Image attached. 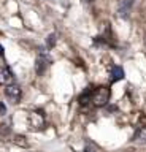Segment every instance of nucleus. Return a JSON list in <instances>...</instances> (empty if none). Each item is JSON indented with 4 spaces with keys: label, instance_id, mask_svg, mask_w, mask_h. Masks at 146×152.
I'll use <instances>...</instances> for the list:
<instances>
[{
    "label": "nucleus",
    "instance_id": "nucleus-8",
    "mask_svg": "<svg viewBox=\"0 0 146 152\" xmlns=\"http://www.w3.org/2000/svg\"><path fill=\"white\" fill-rule=\"evenodd\" d=\"M92 90H94L92 87H87V89L78 97V103L81 104V106H86V104L91 103V100H92Z\"/></svg>",
    "mask_w": 146,
    "mask_h": 152
},
{
    "label": "nucleus",
    "instance_id": "nucleus-4",
    "mask_svg": "<svg viewBox=\"0 0 146 152\" xmlns=\"http://www.w3.org/2000/svg\"><path fill=\"white\" fill-rule=\"evenodd\" d=\"M29 124H30V128L34 132L40 130V128L45 127V114L43 111H34L29 114Z\"/></svg>",
    "mask_w": 146,
    "mask_h": 152
},
{
    "label": "nucleus",
    "instance_id": "nucleus-13",
    "mask_svg": "<svg viewBox=\"0 0 146 152\" xmlns=\"http://www.w3.org/2000/svg\"><path fill=\"white\" fill-rule=\"evenodd\" d=\"M46 45H48L49 49H51V48H54V45H56V33L48 35V38H46Z\"/></svg>",
    "mask_w": 146,
    "mask_h": 152
},
{
    "label": "nucleus",
    "instance_id": "nucleus-7",
    "mask_svg": "<svg viewBox=\"0 0 146 152\" xmlns=\"http://www.w3.org/2000/svg\"><path fill=\"white\" fill-rule=\"evenodd\" d=\"M124 76H125V73H124V70H122V66L114 65L111 68V78H110V81H111V83H116V81L124 79Z\"/></svg>",
    "mask_w": 146,
    "mask_h": 152
},
{
    "label": "nucleus",
    "instance_id": "nucleus-15",
    "mask_svg": "<svg viewBox=\"0 0 146 152\" xmlns=\"http://www.w3.org/2000/svg\"><path fill=\"white\" fill-rule=\"evenodd\" d=\"M0 57H2V59L5 57V49H3V46H2V45H0Z\"/></svg>",
    "mask_w": 146,
    "mask_h": 152
},
{
    "label": "nucleus",
    "instance_id": "nucleus-3",
    "mask_svg": "<svg viewBox=\"0 0 146 152\" xmlns=\"http://www.w3.org/2000/svg\"><path fill=\"white\" fill-rule=\"evenodd\" d=\"M5 97L10 100L13 104H18L22 98V90H21L19 86H16V84L5 86Z\"/></svg>",
    "mask_w": 146,
    "mask_h": 152
},
{
    "label": "nucleus",
    "instance_id": "nucleus-11",
    "mask_svg": "<svg viewBox=\"0 0 146 152\" xmlns=\"http://www.w3.org/2000/svg\"><path fill=\"white\" fill-rule=\"evenodd\" d=\"M13 142L18 144V146H22V147L27 146V140L22 135H15V136H13Z\"/></svg>",
    "mask_w": 146,
    "mask_h": 152
},
{
    "label": "nucleus",
    "instance_id": "nucleus-1",
    "mask_svg": "<svg viewBox=\"0 0 146 152\" xmlns=\"http://www.w3.org/2000/svg\"><path fill=\"white\" fill-rule=\"evenodd\" d=\"M110 97H111V92L106 86H100V87L94 89L92 90V104L97 108H103L106 106L108 102H110Z\"/></svg>",
    "mask_w": 146,
    "mask_h": 152
},
{
    "label": "nucleus",
    "instance_id": "nucleus-2",
    "mask_svg": "<svg viewBox=\"0 0 146 152\" xmlns=\"http://www.w3.org/2000/svg\"><path fill=\"white\" fill-rule=\"evenodd\" d=\"M51 64H53V60H51V57L48 56V51H45V48H41L38 57L35 59V73L38 76H43L46 73V70L49 68Z\"/></svg>",
    "mask_w": 146,
    "mask_h": 152
},
{
    "label": "nucleus",
    "instance_id": "nucleus-16",
    "mask_svg": "<svg viewBox=\"0 0 146 152\" xmlns=\"http://www.w3.org/2000/svg\"><path fill=\"white\" fill-rule=\"evenodd\" d=\"M84 2H94V0H84Z\"/></svg>",
    "mask_w": 146,
    "mask_h": 152
},
{
    "label": "nucleus",
    "instance_id": "nucleus-10",
    "mask_svg": "<svg viewBox=\"0 0 146 152\" xmlns=\"http://www.w3.org/2000/svg\"><path fill=\"white\" fill-rule=\"evenodd\" d=\"M84 152H102V151H100V147H98L95 142L86 141V146H84Z\"/></svg>",
    "mask_w": 146,
    "mask_h": 152
},
{
    "label": "nucleus",
    "instance_id": "nucleus-12",
    "mask_svg": "<svg viewBox=\"0 0 146 152\" xmlns=\"http://www.w3.org/2000/svg\"><path fill=\"white\" fill-rule=\"evenodd\" d=\"M8 133H10V124H8V122L0 124V135H2V138H5Z\"/></svg>",
    "mask_w": 146,
    "mask_h": 152
},
{
    "label": "nucleus",
    "instance_id": "nucleus-17",
    "mask_svg": "<svg viewBox=\"0 0 146 152\" xmlns=\"http://www.w3.org/2000/svg\"><path fill=\"white\" fill-rule=\"evenodd\" d=\"M145 45H146V35H145Z\"/></svg>",
    "mask_w": 146,
    "mask_h": 152
},
{
    "label": "nucleus",
    "instance_id": "nucleus-6",
    "mask_svg": "<svg viewBox=\"0 0 146 152\" xmlns=\"http://www.w3.org/2000/svg\"><path fill=\"white\" fill-rule=\"evenodd\" d=\"M134 3H135V0H119L117 2V16L122 19H127Z\"/></svg>",
    "mask_w": 146,
    "mask_h": 152
},
{
    "label": "nucleus",
    "instance_id": "nucleus-9",
    "mask_svg": "<svg viewBox=\"0 0 146 152\" xmlns=\"http://www.w3.org/2000/svg\"><path fill=\"white\" fill-rule=\"evenodd\" d=\"M134 141H140V142H146V124L140 125L136 128L135 135H134Z\"/></svg>",
    "mask_w": 146,
    "mask_h": 152
},
{
    "label": "nucleus",
    "instance_id": "nucleus-14",
    "mask_svg": "<svg viewBox=\"0 0 146 152\" xmlns=\"http://www.w3.org/2000/svg\"><path fill=\"white\" fill-rule=\"evenodd\" d=\"M5 114H7V108H5V104L0 102V117H3Z\"/></svg>",
    "mask_w": 146,
    "mask_h": 152
},
{
    "label": "nucleus",
    "instance_id": "nucleus-5",
    "mask_svg": "<svg viewBox=\"0 0 146 152\" xmlns=\"http://www.w3.org/2000/svg\"><path fill=\"white\" fill-rule=\"evenodd\" d=\"M0 84H2V86L15 84V75H13L11 68L7 64L0 65Z\"/></svg>",
    "mask_w": 146,
    "mask_h": 152
}]
</instances>
